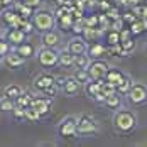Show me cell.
Listing matches in <instances>:
<instances>
[{
	"label": "cell",
	"instance_id": "obj_1",
	"mask_svg": "<svg viewBox=\"0 0 147 147\" xmlns=\"http://www.w3.org/2000/svg\"><path fill=\"white\" fill-rule=\"evenodd\" d=\"M113 129L120 134H132L137 127V117L130 110H117L112 118Z\"/></svg>",
	"mask_w": 147,
	"mask_h": 147
},
{
	"label": "cell",
	"instance_id": "obj_2",
	"mask_svg": "<svg viewBox=\"0 0 147 147\" xmlns=\"http://www.w3.org/2000/svg\"><path fill=\"white\" fill-rule=\"evenodd\" d=\"M34 26L37 32H46V30H51L56 27V15L51 10H37L34 17Z\"/></svg>",
	"mask_w": 147,
	"mask_h": 147
},
{
	"label": "cell",
	"instance_id": "obj_3",
	"mask_svg": "<svg viewBox=\"0 0 147 147\" xmlns=\"http://www.w3.org/2000/svg\"><path fill=\"white\" fill-rule=\"evenodd\" d=\"M37 61L42 68H54L59 64V53L56 51V47H42L37 53Z\"/></svg>",
	"mask_w": 147,
	"mask_h": 147
},
{
	"label": "cell",
	"instance_id": "obj_4",
	"mask_svg": "<svg viewBox=\"0 0 147 147\" xmlns=\"http://www.w3.org/2000/svg\"><path fill=\"white\" fill-rule=\"evenodd\" d=\"M108 69H110V64L103 58L91 59V63L88 66V73L91 76V80H103L108 73Z\"/></svg>",
	"mask_w": 147,
	"mask_h": 147
},
{
	"label": "cell",
	"instance_id": "obj_5",
	"mask_svg": "<svg viewBox=\"0 0 147 147\" xmlns=\"http://www.w3.org/2000/svg\"><path fill=\"white\" fill-rule=\"evenodd\" d=\"M127 98L132 105H144L147 102V85L144 83H134L130 91L127 93Z\"/></svg>",
	"mask_w": 147,
	"mask_h": 147
},
{
	"label": "cell",
	"instance_id": "obj_6",
	"mask_svg": "<svg viewBox=\"0 0 147 147\" xmlns=\"http://www.w3.org/2000/svg\"><path fill=\"white\" fill-rule=\"evenodd\" d=\"M58 132H59V135L64 137V139L76 137V135H78V120H76L74 117L64 118V120L61 122V125H59Z\"/></svg>",
	"mask_w": 147,
	"mask_h": 147
},
{
	"label": "cell",
	"instance_id": "obj_7",
	"mask_svg": "<svg viewBox=\"0 0 147 147\" xmlns=\"http://www.w3.org/2000/svg\"><path fill=\"white\" fill-rule=\"evenodd\" d=\"M98 132V123L88 115H81L78 118V134L80 135H93Z\"/></svg>",
	"mask_w": 147,
	"mask_h": 147
},
{
	"label": "cell",
	"instance_id": "obj_8",
	"mask_svg": "<svg viewBox=\"0 0 147 147\" xmlns=\"http://www.w3.org/2000/svg\"><path fill=\"white\" fill-rule=\"evenodd\" d=\"M0 17H2V22H3L7 27H17L19 22H20V19H22V15L19 14L14 7L3 9V12L0 14Z\"/></svg>",
	"mask_w": 147,
	"mask_h": 147
},
{
	"label": "cell",
	"instance_id": "obj_9",
	"mask_svg": "<svg viewBox=\"0 0 147 147\" xmlns=\"http://www.w3.org/2000/svg\"><path fill=\"white\" fill-rule=\"evenodd\" d=\"M32 107L41 113V115H47L53 108V98L51 96H34L32 100Z\"/></svg>",
	"mask_w": 147,
	"mask_h": 147
},
{
	"label": "cell",
	"instance_id": "obj_10",
	"mask_svg": "<svg viewBox=\"0 0 147 147\" xmlns=\"http://www.w3.org/2000/svg\"><path fill=\"white\" fill-rule=\"evenodd\" d=\"M9 42H10V46H19L22 44L24 41H26V37H27V34L24 32L22 29H19V27H9V30L5 32V36H3Z\"/></svg>",
	"mask_w": 147,
	"mask_h": 147
},
{
	"label": "cell",
	"instance_id": "obj_11",
	"mask_svg": "<svg viewBox=\"0 0 147 147\" xmlns=\"http://www.w3.org/2000/svg\"><path fill=\"white\" fill-rule=\"evenodd\" d=\"M88 41L83 37V36H74L73 39L68 42V49L73 53L74 56H78V54H83V53H86L88 51V44H86Z\"/></svg>",
	"mask_w": 147,
	"mask_h": 147
},
{
	"label": "cell",
	"instance_id": "obj_12",
	"mask_svg": "<svg viewBox=\"0 0 147 147\" xmlns=\"http://www.w3.org/2000/svg\"><path fill=\"white\" fill-rule=\"evenodd\" d=\"M51 85H56V78L51 73H41V74H37V78L34 80V88L37 91H44Z\"/></svg>",
	"mask_w": 147,
	"mask_h": 147
},
{
	"label": "cell",
	"instance_id": "obj_13",
	"mask_svg": "<svg viewBox=\"0 0 147 147\" xmlns=\"http://www.w3.org/2000/svg\"><path fill=\"white\" fill-rule=\"evenodd\" d=\"M90 54V58L91 59H98V58H103L105 54H108V46L100 42V41H93V42H90L88 46V51H86Z\"/></svg>",
	"mask_w": 147,
	"mask_h": 147
},
{
	"label": "cell",
	"instance_id": "obj_14",
	"mask_svg": "<svg viewBox=\"0 0 147 147\" xmlns=\"http://www.w3.org/2000/svg\"><path fill=\"white\" fill-rule=\"evenodd\" d=\"M24 61H26V58H22L17 51H10V53L3 58V63H5L10 69H17V68H20V66L24 64Z\"/></svg>",
	"mask_w": 147,
	"mask_h": 147
},
{
	"label": "cell",
	"instance_id": "obj_15",
	"mask_svg": "<svg viewBox=\"0 0 147 147\" xmlns=\"http://www.w3.org/2000/svg\"><path fill=\"white\" fill-rule=\"evenodd\" d=\"M59 42H61V37H59V34L54 29L42 32V46H46V47H58Z\"/></svg>",
	"mask_w": 147,
	"mask_h": 147
},
{
	"label": "cell",
	"instance_id": "obj_16",
	"mask_svg": "<svg viewBox=\"0 0 147 147\" xmlns=\"http://www.w3.org/2000/svg\"><path fill=\"white\" fill-rule=\"evenodd\" d=\"M74 17L71 14H66L63 15V17H59V19H56V26H58V29H61L63 32H71L74 27Z\"/></svg>",
	"mask_w": 147,
	"mask_h": 147
},
{
	"label": "cell",
	"instance_id": "obj_17",
	"mask_svg": "<svg viewBox=\"0 0 147 147\" xmlns=\"http://www.w3.org/2000/svg\"><path fill=\"white\" fill-rule=\"evenodd\" d=\"M80 81L74 78V76H69L68 78V81L64 83V86H63V91H64V95H68V96H74V95H78V91H80Z\"/></svg>",
	"mask_w": 147,
	"mask_h": 147
},
{
	"label": "cell",
	"instance_id": "obj_18",
	"mask_svg": "<svg viewBox=\"0 0 147 147\" xmlns=\"http://www.w3.org/2000/svg\"><path fill=\"white\" fill-rule=\"evenodd\" d=\"M59 66H63V68H73L74 66V54L68 47L59 51Z\"/></svg>",
	"mask_w": 147,
	"mask_h": 147
},
{
	"label": "cell",
	"instance_id": "obj_19",
	"mask_svg": "<svg viewBox=\"0 0 147 147\" xmlns=\"http://www.w3.org/2000/svg\"><path fill=\"white\" fill-rule=\"evenodd\" d=\"M15 51L22 56V58H26V59H29V58H34L36 56V47L30 44V42H22V44H19V46H15Z\"/></svg>",
	"mask_w": 147,
	"mask_h": 147
},
{
	"label": "cell",
	"instance_id": "obj_20",
	"mask_svg": "<svg viewBox=\"0 0 147 147\" xmlns=\"http://www.w3.org/2000/svg\"><path fill=\"white\" fill-rule=\"evenodd\" d=\"M14 9L22 15V17H26V19H32L34 14H36V9H32V7H29V5L22 3L20 0H17V2L14 3Z\"/></svg>",
	"mask_w": 147,
	"mask_h": 147
},
{
	"label": "cell",
	"instance_id": "obj_21",
	"mask_svg": "<svg viewBox=\"0 0 147 147\" xmlns=\"http://www.w3.org/2000/svg\"><path fill=\"white\" fill-rule=\"evenodd\" d=\"M103 105H107L110 110H118L120 108V105H122V95L115 91V93H112V95H108L107 98H105V103Z\"/></svg>",
	"mask_w": 147,
	"mask_h": 147
},
{
	"label": "cell",
	"instance_id": "obj_22",
	"mask_svg": "<svg viewBox=\"0 0 147 147\" xmlns=\"http://www.w3.org/2000/svg\"><path fill=\"white\" fill-rule=\"evenodd\" d=\"M103 34H105V30H102L100 27H86L83 37H85L88 42H93V41H100V37H102Z\"/></svg>",
	"mask_w": 147,
	"mask_h": 147
},
{
	"label": "cell",
	"instance_id": "obj_23",
	"mask_svg": "<svg viewBox=\"0 0 147 147\" xmlns=\"http://www.w3.org/2000/svg\"><path fill=\"white\" fill-rule=\"evenodd\" d=\"M90 63H91V58H90L88 53H83V54L74 56V68L76 69H88Z\"/></svg>",
	"mask_w": 147,
	"mask_h": 147
},
{
	"label": "cell",
	"instance_id": "obj_24",
	"mask_svg": "<svg viewBox=\"0 0 147 147\" xmlns=\"http://www.w3.org/2000/svg\"><path fill=\"white\" fill-rule=\"evenodd\" d=\"M103 37H105V44L107 46H115L120 42V30L108 29V30H105Z\"/></svg>",
	"mask_w": 147,
	"mask_h": 147
},
{
	"label": "cell",
	"instance_id": "obj_25",
	"mask_svg": "<svg viewBox=\"0 0 147 147\" xmlns=\"http://www.w3.org/2000/svg\"><path fill=\"white\" fill-rule=\"evenodd\" d=\"M123 78H125V74L122 73L120 69H117V68H110V69H108V73H107V76H105V80H107V81H110V83H113L115 86H117Z\"/></svg>",
	"mask_w": 147,
	"mask_h": 147
},
{
	"label": "cell",
	"instance_id": "obj_26",
	"mask_svg": "<svg viewBox=\"0 0 147 147\" xmlns=\"http://www.w3.org/2000/svg\"><path fill=\"white\" fill-rule=\"evenodd\" d=\"M32 100H34V95L29 93V91H24L20 96L15 98V105L17 107H22V108H27V107L32 105Z\"/></svg>",
	"mask_w": 147,
	"mask_h": 147
},
{
	"label": "cell",
	"instance_id": "obj_27",
	"mask_svg": "<svg viewBox=\"0 0 147 147\" xmlns=\"http://www.w3.org/2000/svg\"><path fill=\"white\" fill-rule=\"evenodd\" d=\"M24 91H22V88L19 86V85H7L5 88H3V96H7V98H12V100H15L17 96H20Z\"/></svg>",
	"mask_w": 147,
	"mask_h": 147
},
{
	"label": "cell",
	"instance_id": "obj_28",
	"mask_svg": "<svg viewBox=\"0 0 147 147\" xmlns=\"http://www.w3.org/2000/svg\"><path fill=\"white\" fill-rule=\"evenodd\" d=\"M132 85H134V81L130 80V78H129V76H125V78H123V80H122V81H120V83L117 85V91L120 93V95H122V96H123V95L127 96V93L130 91Z\"/></svg>",
	"mask_w": 147,
	"mask_h": 147
},
{
	"label": "cell",
	"instance_id": "obj_29",
	"mask_svg": "<svg viewBox=\"0 0 147 147\" xmlns=\"http://www.w3.org/2000/svg\"><path fill=\"white\" fill-rule=\"evenodd\" d=\"M19 29H22L27 36L29 34H32L34 30H36V26H34V20L32 19H26V17H22L20 19V22H19V26H17Z\"/></svg>",
	"mask_w": 147,
	"mask_h": 147
},
{
	"label": "cell",
	"instance_id": "obj_30",
	"mask_svg": "<svg viewBox=\"0 0 147 147\" xmlns=\"http://www.w3.org/2000/svg\"><path fill=\"white\" fill-rule=\"evenodd\" d=\"M127 27L132 30L134 36H140L142 32H146V26H144V20H142L140 17H139V19H137L135 22H132L130 26H127Z\"/></svg>",
	"mask_w": 147,
	"mask_h": 147
},
{
	"label": "cell",
	"instance_id": "obj_31",
	"mask_svg": "<svg viewBox=\"0 0 147 147\" xmlns=\"http://www.w3.org/2000/svg\"><path fill=\"white\" fill-rule=\"evenodd\" d=\"M83 24H85V27H100V15H96V14L85 15Z\"/></svg>",
	"mask_w": 147,
	"mask_h": 147
},
{
	"label": "cell",
	"instance_id": "obj_32",
	"mask_svg": "<svg viewBox=\"0 0 147 147\" xmlns=\"http://www.w3.org/2000/svg\"><path fill=\"white\" fill-rule=\"evenodd\" d=\"M74 78L80 81V85H86L90 80H91V76H90L88 69H76V73H74Z\"/></svg>",
	"mask_w": 147,
	"mask_h": 147
},
{
	"label": "cell",
	"instance_id": "obj_33",
	"mask_svg": "<svg viewBox=\"0 0 147 147\" xmlns=\"http://www.w3.org/2000/svg\"><path fill=\"white\" fill-rule=\"evenodd\" d=\"M14 108H15V100L7 98V96H3V98L0 100V110H2V112H12Z\"/></svg>",
	"mask_w": 147,
	"mask_h": 147
},
{
	"label": "cell",
	"instance_id": "obj_34",
	"mask_svg": "<svg viewBox=\"0 0 147 147\" xmlns=\"http://www.w3.org/2000/svg\"><path fill=\"white\" fill-rule=\"evenodd\" d=\"M26 117H27V120H29V122H37V120L42 117V115H41V113H39V112L32 107V105H30V107H27V108H26Z\"/></svg>",
	"mask_w": 147,
	"mask_h": 147
},
{
	"label": "cell",
	"instance_id": "obj_35",
	"mask_svg": "<svg viewBox=\"0 0 147 147\" xmlns=\"http://www.w3.org/2000/svg\"><path fill=\"white\" fill-rule=\"evenodd\" d=\"M12 117H14V120H17V122H24V120H27V117H26V108L15 105V108L12 110Z\"/></svg>",
	"mask_w": 147,
	"mask_h": 147
},
{
	"label": "cell",
	"instance_id": "obj_36",
	"mask_svg": "<svg viewBox=\"0 0 147 147\" xmlns=\"http://www.w3.org/2000/svg\"><path fill=\"white\" fill-rule=\"evenodd\" d=\"M120 46L123 47L125 53L130 54L134 49H135V39H134V37H129V39H125V41H120Z\"/></svg>",
	"mask_w": 147,
	"mask_h": 147
},
{
	"label": "cell",
	"instance_id": "obj_37",
	"mask_svg": "<svg viewBox=\"0 0 147 147\" xmlns=\"http://www.w3.org/2000/svg\"><path fill=\"white\" fill-rule=\"evenodd\" d=\"M10 53V42L5 37H0V58H5Z\"/></svg>",
	"mask_w": 147,
	"mask_h": 147
},
{
	"label": "cell",
	"instance_id": "obj_38",
	"mask_svg": "<svg viewBox=\"0 0 147 147\" xmlns=\"http://www.w3.org/2000/svg\"><path fill=\"white\" fill-rule=\"evenodd\" d=\"M53 12L56 15V19H59V17H63V15H66V14H71V7H68V5H58L56 10H53Z\"/></svg>",
	"mask_w": 147,
	"mask_h": 147
},
{
	"label": "cell",
	"instance_id": "obj_39",
	"mask_svg": "<svg viewBox=\"0 0 147 147\" xmlns=\"http://www.w3.org/2000/svg\"><path fill=\"white\" fill-rule=\"evenodd\" d=\"M122 19H123V22H125V26H130L132 22H135L139 17L134 14V12H125V14L122 15Z\"/></svg>",
	"mask_w": 147,
	"mask_h": 147
},
{
	"label": "cell",
	"instance_id": "obj_40",
	"mask_svg": "<svg viewBox=\"0 0 147 147\" xmlns=\"http://www.w3.org/2000/svg\"><path fill=\"white\" fill-rule=\"evenodd\" d=\"M58 86H56V85H51V86H49V88H46L44 91H41V93H42V95H46V96H51V98H53V96H54V95H56V91H58Z\"/></svg>",
	"mask_w": 147,
	"mask_h": 147
},
{
	"label": "cell",
	"instance_id": "obj_41",
	"mask_svg": "<svg viewBox=\"0 0 147 147\" xmlns=\"http://www.w3.org/2000/svg\"><path fill=\"white\" fill-rule=\"evenodd\" d=\"M22 3H26V5H29L32 9H37L41 3H42V0H20Z\"/></svg>",
	"mask_w": 147,
	"mask_h": 147
},
{
	"label": "cell",
	"instance_id": "obj_42",
	"mask_svg": "<svg viewBox=\"0 0 147 147\" xmlns=\"http://www.w3.org/2000/svg\"><path fill=\"white\" fill-rule=\"evenodd\" d=\"M112 7H113V5H112V3H110L108 0H102V2H100V9H102L103 12H108V10H110Z\"/></svg>",
	"mask_w": 147,
	"mask_h": 147
},
{
	"label": "cell",
	"instance_id": "obj_43",
	"mask_svg": "<svg viewBox=\"0 0 147 147\" xmlns=\"http://www.w3.org/2000/svg\"><path fill=\"white\" fill-rule=\"evenodd\" d=\"M68 81V78H64V76H59V78H56V86H58L59 90H63V86H64V83Z\"/></svg>",
	"mask_w": 147,
	"mask_h": 147
},
{
	"label": "cell",
	"instance_id": "obj_44",
	"mask_svg": "<svg viewBox=\"0 0 147 147\" xmlns=\"http://www.w3.org/2000/svg\"><path fill=\"white\" fill-rule=\"evenodd\" d=\"M2 2H3V7L9 9V7H14V3L17 2V0H2Z\"/></svg>",
	"mask_w": 147,
	"mask_h": 147
},
{
	"label": "cell",
	"instance_id": "obj_45",
	"mask_svg": "<svg viewBox=\"0 0 147 147\" xmlns=\"http://www.w3.org/2000/svg\"><path fill=\"white\" fill-rule=\"evenodd\" d=\"M3 9H5V7H3V2H2V0H0V14H2V12H3Z\"/></svg>",
	"mask_w": 147,
	"mask_h": 147
},
{
	"label": "cell",
	"instance_id": "obj_46",
	"mask_svg": "<svg viewBox=\"0 0 147 147\" xmlns=\"http://www.w3.org/2000/svg\"><path fill=\"white\" fill-rule=\"evenodd\" d=\"M2 36H3V34H2V30H0V37H2Z\"/></svg>",
	"mask_w": 147,
	"mask_h": 147
},
{
	"label": "cell",
	"instance_id": "obj_47",
	"mask_svg": "<svg viewBox=\"0 0 147 147\" xmlns=\"http://www.w3.org/2000/svg\"><path fill=\"white\" fill-rule=\"evenodd\" d=\"M49 2H56V0H49Z\"/></svg>",
	"mask_w": 147,
	"mask_h": 147
},
{
	"label": "cell",
	"instance_id": "obj_48",
	"mask_svg": "<svg viewBox=\"0 0 147 147\" xmlns=\"http://www.w3.org/2000/svg\"><path fill=\"white\" fill-rule=\"evenodd\" d=\"M146 53H147V46H146Z\"/></svg>",
	"mask_w": 147,
	"mask_h": 147
},
{
	"label": "cell",
	"instance_id": "obj_49",
	"mask_svg": "<svg viewBox=\"0 0 147 147\" xmlns=\"http://www.w3.org/2000/svg\"><path fill=\"white\" fill-rule=\"evenodd\" d=\"M0 63H2V58H0Z\"/></svg>",
	"mask_w": 147,
	"mask_h": 147
}]
</instances>
